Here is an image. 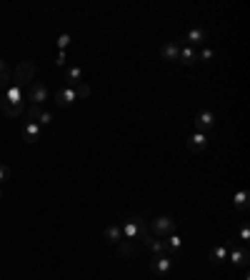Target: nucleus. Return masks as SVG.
Listing matches in <instances>:
<instances>
[{"mask_svg": "<svg viewBox=\"0 0 250 280\" xmlns=\"http://www.w3.org/2000/svg\"><path fill=\"white\" fill-rule=\"evenodd\" d=\"M13 80H15V85H30L35 80V65L30 60L18 63L15 70H13Z\"/></svg>", "mask_w": 250, "mask_h": 280, "instance_id": "f257e3e1", "label": "nucleus"}, {"mask_svg": "<svg viewBox=\"0 0 250 280\" xmlns=\"http://www.w3.org/2000/svg\"><path fill=\"white\" fill-rule=\"evenodd\" d=\"M150 233H155L158 238H168V235L175 233V220L168 218V215H160L150 223Z\"/></svg>", "mask_w": 250, "mask_h": 280, "instance_id": "f03ea898", "label": "nucleus"}, {"mask_svg": "<svg viewBox=\"0 0 250 280\" xmlns=\"http://www.w3.org/2000/svg\"><path fill=\"white\" fill-rule=\"evenodd\" d=\"M28 100H30V105H40L43 100H48V88H45V83L33 80V83L28 85Z\"/></svg>", "mask_w": 250, "mask_h": 280, "instance_id": "7ed1b4c3", "label": "nucleus"}, {"mask_svg": "<svg viewBox=\"0 0 250 280\" xmlns=\"http://www.w3.org/2000/svg\"><path fill=\"white\" fill-rule=\"evenodd\" d=\"M193 123H195V133H203V135H205V133H210V130L215 128V115H213L210 110H203V113L195 115Z\"/></svg>", "mask_w": 250, "mask_h": 280, "instance_id": "20e7f679", "label": "nucleus"}, {"mask_svg": "<svg viewBox=\"0 0 250 280\" xmlns=\"http://www.w3.org/2000/svg\"><path fill=\"white\" fill-rule=\"evenodd\" d=\"M170 268H173V258H168V255H153L150 270H153L155 275H168Z\"/></svg>", "mask_w": 250, "mask_h": 280, "instance_id": "39448f33", "label": "nucleus"}, {"mask_svg": "<svg viewBox=\"0 0 250 280\" xmlns=\"http://www.w3.org/2000/svg\"><path fill=\"white\" fill-rule=\"evenodd\" d=\"M123 238L125 240H133L135 243V238H140V225H138V215L135 218H128L125 223H123Z\"/></svg>", "mask_w": 250, "mask_h": 280, "instance_id": "423d86ee", "label": "nucleus"}, {"mask_svg": "<svg viewBox=\"0 0 250 280\" xmlns=\"http://www.w3.org/2000/svg\"><path fill=\"white\" fill-rule=\"evenodd\" d=\"M185 148H188L190 153H200V150H205V148H208V135H203V133L190 135V138L185 140Z\"/></svg>", "mask_w": 250, "mask_h": 280, "instance_id": "0eeeda50", "label": "nucleus"}, {"mask_svg": "<svg viewBox=\"0 0 250 280\" xmlns=\"http://www.w3.org/2000/svg\"><path fill=\"white\" fill-rule=\"evenodd\" d=\"M40 135H43V130H40L38 123H25V125H23V140H25V143H38Z\"/></svg>", "mask_w": 250, "mask_h": 280, "instance_id": "6e6552de", "label": "nucleus"}, {"mask_svg": "<svg viewBox=\"0 0 250 280\" xmlns=\"http://www.w3.org/2000/svg\"><path fill=\"white\" fill-rule=\"evenodd\" d=\"M13 85V68L0 60V90H8Z\"/></svg>", "mask_w": 250, "mask_h": 280, "instance_id": "1a4fd4ad", "label": "nucleus"}, {"mask_svg": "<svg viewBox=\"0 0 250 280\" xmlns=\"http://www.w3.org/2000/svg\"><path fill=\"white\" fill-rule=\"evenodd\" d=\"M205 40H208V30H200V28H193V30L185 35L188 48H193V45H203Z\"/></svg>", "mask_w": 250, "mask_h": 280, "instance_id": "9d476101", "label": "nucleus"}, {"mask_svg": "<svg viewBox=\"0 0 250 280\" xmlns=\"http://www.w3.org/2000/svg\"><path fill=\"white\" fill-rule=\"evenodd\" d=\"M63 80L68 83V88H75L78 83H83V70H80L78 65H73V68H68V70L63 73Z\"/></svg>", "mask_w": 250, "mask_h": 280, "instance_id": "9b49d317", "label": "nucleus"}, {"mask_svg": "<svg viewBox=\"0 0 250 280\" xmlns=\"http://www.w3.org/2000/svg\"><path fill=\"white\" fill-rule=\"evenodd\" d=\"M73 100H75L73 88H60V90L55 93V105H58V108H68Z\"/></svg>", "mask_w": 250, "mask_h": 280, "instance_id": "f8f14e48", "label": "nucleus"}, {"mask_svg": "<svg viewBox=\"0 0 250 280\" xmlns=\"http://www.w3.org/2000/svg\"><path fill=\"white\" fill-rule=\"evenodd\" d=\"M23 110H25V105H13V103H8L5 98L0 100V113H3L5 118H18Z\"/></svg>", "mask_w": 250, "mask_h": 280, "instance_id": "ddd939ff", "label": "nucleus"}, {"mask_svg": "<svg viewBox=\"0 0 250 280\" xmlns=\"http://www.w3.org/2000/svg\"><path fill=\"white\" fill-rule=\"evenodd\" d=\"M160 55H163V60H178L180 58V45L178 43H165L160 48Z\"/></svg>", "mask_w": 250, "mask_h": 280, "instance_id": "4468645a", "label": "nucleus"}, {"mask_svg": "<svg viewBox=\"0 0 250 280\" xmlns=\"http://www.w3.org/2000/svg\"><path fill=\"white\" fill-rule=\"evenodd\" d=\"M165 250H170V253H175V258H180V250H183V238L180 235H168L165 238Z\"/></svg>", "mask_w": 250, "mask_h": 280, "instance_id": "2eb2a0df", "label": "nucleus"}, {"mask_svg": "<svg viewBox=\"0 0 250 280\" xmlns=\"http://www.w3.org/2000/svg\"><path fill=\"white\" fill-rule=\"evenodd\" d=\"M230 260H233L235 265H240V268H248L250 250H248V248H238V250H233V253H230Z\"/></svg>", "mask_w": 250, "mask_h": 280, "instance_id": "dca6fc26", "label": "nucleus"}, {"mask_svg": "<svg viewBox=\"0 0 250 280\" xmlns=\"http://www.w3.org/2000/svg\"><path fill=\"white\" fill-rule=\"evenodd\" d=\"M208 258H210V263L220 265L223 260H228V245H215V248L208 253Z\"/></svg>", "mask_w": 250, "mask_h": 280, "instance_id": "f3484780", "label": "nucleus"}, {"mask_svg": "<svg viewBox=\"0 0 250 280\" xmlns=\"http://www.w3.org/2000/svg\"><path fill=\"white\" fill-rule=\"evenodd\" d=\"M5 100L13 103V105H23V90H20L18 85H10V88L5 90Z\"/></svg>", "mask_w": 250, "mask_h": 280, "instance_id": "a211bd4d", "label": "nucleus"}, {"mask_svg": "<svg viewBox=\"0 0 250 280\" xmlns=\"http://www.w3.org/2000/svg\"><path fill=\"white\" fill-rule=\"evenodd\" d=\"M105 240H108V243H120V240H123L120 225H108V228H105Z\"/></svg>", "mask_w": 250, "mask_h": 280, "instance_id": "6ab92c4d", "label": "nucleus"}, {"mask_svg": "<svg viewBox=\"0 0 250 280\" xmlns=\"http://www.w3.org/2000/svg\"><path fill=\"white\" fill-rule=\"evenodd\" d=\"M183 65H193L195 60H198V53H195V48H183L180 50V58H178Z\"/></svg>", "mask_w": 250, "mask_h": 280, "instance_id": "aec40b11", "label": "nucleus"}, {"mask_svg": "<svg viewBox=\"0 0 250 280\" xmlns=\"http://www.w3.org/2000/svg\"><path fill=\"white\" fill-rule=\"evenodd\" d=\"M133 250H135V243H133V240H125V238H123V240L118 243V253H120L123 258H130Z\"/></svg>", "mask_w": 250, "mask_h": 280, "instance_id": "412c9836", "label": "nucleus"}, {"mask_svg": "<svg viewBox=\"0 0 250 280\" xmlns=\"http://www.w3.org/2000/svg\"><path fill=\"white\" fill-rule=\"evenodd\" d=\"M233 203H235L238 210H248V190H238L235 198H233Z\"/></svg>", "mask_w": 250, "mask_h": 280, "instance_id": "4be33fe9", "label": "nucleus"}, {"mask_svg": "<svg viewBox=\"0 0 250 280\" xmlns=\"http://www.w3.org/2000/svg\"><path fill=\"white\" fill-rule=\"evenodd\" d=\"M73 93H75V100H78V98H88V95H90V85H88V83H78V85L73 88Z\"/></svg>", "mask_w": 250, "mask_h": 280, "instance_id": "5701e85b", "label": "nucleus"}, {"mask_svg": "<svg viewBox=\"0 0 250 280\" xmlns=\"http://www.w3.org/2000/svg\"><path fill=\"white\" fill-rule=\"evenodd\" d=\"M40 115H43V108L40 105H30L28 108V123H38Z\"/></svg>", "mask_w": 250, "mask_h": 280, "instance_id": "b1692460", "label": "nucleus"}, {"mask_svg": "<svg viewBox=\"0 0 250 280\" xmlns=\"http://www.w3.org/2000/svg\"><path fill=\"white\" fill-rule=\"evenodd\" d=\"M238 238H240L243 243H248V240H250V225H248V223H243V225H240V230H238Z\"/></svg>", "mask_w": 250, "mask_h": 280, "instance_id": "393cba45", "label": "nucleus"}, {"mask_svg": "<svg viewBox=\"0 0 250 280\" xmlns=\"http://www.w3.org/2000/svg\"><path fill=\"white\" fill-rule=\"evenodd\" d=\"M10 175H13V170L5 165V163H0V183H5V180H10Z\"/></svg>", "mask_w": 250, "mask_h": 280, "instance_id": "a878e982", "label": "nucleus"}, {"mask_svg": "<svg viewBox=\"0 0 250 280\" xmlns=\"http://www.w3.org/2000/svg\"><path fill=\"white\" fill-rule=\"evenodd\" d=\"M68 45H70V35H68V33H63V35L58 38V48H60V50H65Z\"/></svg>", "mask_w": 250, "mask_h": 280, "instance_id": "bb28decb", "label": "nucleus"}, {"mask_svg": "<svg viewBox=\"0 0 250 280\" xmlns=\"http://www.w3.org/2000/svg\"><path fill=\"white\" fill-rule=\"evenodd\" d=\"M215 58V50H210V48H205L203 53H198V60H213Z\"/></svg>", "mask_w": 250, "mask_h": 280, "instance_id": "cd10ccee", "label": "nucleus"}, {"mask_svg": "<svg viewBox=\"0 0 250 280\" xmlns=\"http://www.w3.org/2000/svg\"><path fill=\"white\" fill-rule=\"evenodd\" d=\"M53 123V113H48V110H43V115H40V120H38V125H50Z\"/></svg>", "mask_w": 250, "mask_h": 280, "instance_id": "c85d7f7f", "label": "nucleus"}, {"mask_svg": "<svg viewBox=\"0 0 250 280\" xmlns=\"http://www.w3.org/2000/svg\"><path fill=\"white\" fill-rule=\"evenodd\" d=\"M65 63H68V55H65V50H60V53H58V60H55V65H60V68H63Z\"/></svg>", "mask_w": 250, "mask_h": 280, "instance_id": "c756f323", "label": "nucleus"}, {"mask_svg": "<svg viewBox=\"0 0 250 280\" xmlns=\"http://www.w3.org/2000/svg\"><path fill=\"white\" fill-rule=\"evenodd\" d=\"M0 200H3V190H0Z\"/></svg>", "mask_w": 250, "mask_h": 280, "instance_id": "7c9ffc66", "label": "nucleus"}]
</instances>
